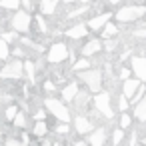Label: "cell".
<instances>
[{
  "label": "cell",
  "mask_w": 146,
  "mask_h": 146,
  "mask_svg": "<svg viewBox=\"0 0 146 146\" xmlns=\"http://www.w3.org/2000/svg\"><path fill=\"white\" fill-rule=\"evenodd\" d=\"M144 14H146L144 6H126V8H120L116 12V20L118 22H134Z\"/></svg>",
  "instance_id": "cell-1"
},
{
  "label": "cell",
  "mask_w": 146,
  "mask_h": 146,
  "mask_svg": "<svg viewBox=\"0 0 146 146\" xmlns=\"http://www.w3.org/2000/svg\"><path fill=\"white\" fill-rule=\"evenodd\" d=\"M44 106H46V110L52 112L58 120H62V122H70V112H68V108H66L60 100H56V98H46Z\"/></svg>",
  "instance_id": "cell-2"
},
{
  "label": "cell",
  "mask_w": 146,
  "mask_h": 146,
  "mask_svg": "<svg viewBox=\"0 0 146 146\" xmlns=\"http://www.w3.org/2000/svg\"><path fill=\"white\" fill-rule=\"evenodd\" d=\"M80 72H82V70H80ZM80 80L86 82L92 92H98V90L102 88V72H100V70H88V68H86V70L80 74Z\"/></svg>",
  "instance_id": "cell-3"
},
{
  "label": "cell",
  "mask_w": 146,
  "mask_h": 146,
  "mask_svg": "<svg viewBox=\"0 0 146 146\" xmlns=\"http://www.w3.org/2000/svg\"><path fill=\"white\" fill-rule=\"evenodd\" d=\"M94 104H96L98 112H102L104 118H112V116H114V114H112V108H110V94H108V92H100V90H98V94H96V98H94Z\"/></svg>",
  "instance_id": "cell-4"
},
{
  "label": "cell",
  "mask_w": 146,
  "mask_h": 146,
  "mask_svg": "<svg viewBox=\"0 0 146 146\" xmlns=\"http://www.w3.org/2000/svg\"><path fill=\"white\" fill-rule=\"evenodd\" d=\"M68 56H70V50H68L62 42L52 44L50 50H48V60H50V62H62V60H66Z\"/></svg>",
  "instance_id": "cell-5"
},
{
  "label": "cell",
  "mask_w": 146,
  "mask_h": 146,
  "mask_svg": "<svg viewBox=\"0 0 146 146\" xmlns=\"http://www.w3.org/2000/svg\"><path fill=\"white\" fill-rule=\"evenodd\" d=\"M24 70V64L20 60H12L10 64H6L2 70H0V76L2 78H20Z\"/></svg>",
  "instance_id": "cell-6"
},
{
  "label": "cell",
  "mask_w": 146,
  "mask_h": 146,
  "mask_svg": "<svg viewBox=\"0 0 146 146\" xmlns=\"http://www.w3.org/2000/svg\"><path fill=\"white\" fill-rule=\"evenodd\" d=\"M12 26L14 30H20V32H26L30 28V14L26 10H20L12 16Z\"/></svg>",
  "instance_id": "cell-7"
},
{
  "label": "cell",
  "mask_w": 146,
  "mask_h": 146,
  "mask_svg": "<svg viewBox=\"0 0 146 146\" xmlns=\"http://www.w3.org/2000/svg\"><path fill=\"white\" fill-rule=\"evenodd\" d=\"M130 68H132V72L136 74L138 80H146V58L134 56L130 60Z\"/></svg>",
  "instance_id": "cell-8"
},
{
  "label": "cell",
  "mask_w": 146,
  "mask_h": 146,
  "mask_svg": "<svg viewBox=\"0 0 146 146\" xmlns=\"http://www.w3.org/2000/svg\"><path fill=\"white\" fill-rule=\"evenodd\" d=\"M140 86V80L138 78H124V88H122V92H124V96L126 98H130L134 92H136V88Z\"/></svg>",
  "instance_id": "cell-9"
},
{
  "label": "cell",
  "mask_w": 146,
  "mask_h": 146,
  "mask_svg": "<svg viewBox=\"0 0 146 146\" xmlns=\"http://www.w3.org/2000/svg\"><path fill=\"white\" fill-rule=\"evenodd\" d=\"M74 124H76V132H78V134H88V132L92 130V122H90L88 118H84V116H78V118L74 120Z\"/></svg>",
  "instance_id": "cell-10"
},
{
  "label": "cell",
  "mask_w": 146,
  "mask_h": 146,
  "mask_svg": "<svg viewBox=\"0 0 146 146\" xmlns=\"http://www.w3.org/2000/svg\"><path fill=\"white\" fill-rule=\"evenodd\" d=\"M134 106H136V108H134V114H136V118L144 122V120H146V92L142 94V98H140V100H138Z\"/></svg>",
  "instance_id": "cell-11"
},
{
  "label": "cell",
  "mask_w": 146,
  "mask_h": 146,
  "mask_svg": "<svg viewBox=\"0 0 146 146\" xmlns=\"http://www.w3.org/2000/svg\"><path fill=\"white\" fill-rule=\"evenodd\" d=\"M98 50H102V42H100V40H90L80 52H82V56H92V54H96Z\"/></svg>",
  "instance_id": "cell-12"
},
{
  "label": "cell",
  "mask_w": 146,
  "mask_h": 146,
  "mask_svg": "<svg viewBox=\"0 0 146 146\" xmlns=\"http://www.w3.org/2000/svg\"><path fill=\"white\" fill-rule=\"evenodd\" d=\"M108 18H110V14H98V16H94V18L88 22V28L98 30V28H102V26L108 22Z\"/></svg>",
  "instance_id": "cell-13"
},
{
  "label": "cell",
  "mask_w": 146,
  "mask_h": 146,
  "mask_svg": "<svg viewBox=\"0 0 146 146\" xmlns=\"http://www.w3.org/2000/svg\"><path fill=\"white\" fill-rule=\"evenodd\" d=\"M104 142H106V130H104V128H98V130L90 136V144H92V146H102Z\"/></svg>",
  "instance_id": "cell-14"
},
{
  "label": "cell",
  "mask_w": 146,
  "mask_h": 146,
  "mask_svg": "<svg viewBox=\"0 0 146 146\" xmlns=\"http://www.w3.org/2000/svg\"><path fill=\"white\" fill-rule=\"evenodd\" d=\"M58 2H60V0H40V10L44 14H54Z\"/></svg>",
  "instance_id": "cell-15"
},
{
  "label": "cell",
  "mask_w": 146,
  "mask_h": 146,
  "mask_svg": "<svg viewBox=\"0 0 146 146\" xmlns=\"http://www.w3.org/2000/svg\"><path fill=\"white\" fill-rule=\"evenodd\" d=\"M76 92H78V84H76V82H70V84L62 90V98H64L66 102H72V98H74Z\"/></svg>",
  "instance_id": "cell-16"
},
{
  "label": "cell",
  "mask_w": 146,
  "mask_h": 146,
  "mask_svg": "<svg viewBox=\"0 0 146 146\" xmlns=\"http://www.w3.org/2000/svg\"><path fill=\"white\" fill-rule=\"evenodd\" d=\"M86 26L84 24H78V26H74V28H70L68 32H66V36L68 38H82V36H86Z\"/></svg>",
  "instance_id": "cell-17"
},
{
  "label": "cell",
  "mask_w": 146,
  "mask_h": 146,
  "mask_svg": "<svg viewBox=\"0 0 146 146\" xmlns=\"http://www.w3.org/2000/svg\"><path fill=\"white\" fill-rule=\"evenodd\" d=\"M88 100H90V96H88L86 92H80V90H78V92L74 94V98H72V102H74V104H76L78 108L86 106V104H88Z\"/></svg>",
  "instance_id": "cell-18"
},
{
  "label": "cell",
  "mask_w": 146,
  "mask_h": 146,
  "mask_svg": "<svg viewBox=\"0 0 146 146\" xmlns=\"http://www.w3.org/2000/svg\"><path fill=\"white\" fill-rule=\"evenodd\" d=\"M102 28H104V30H102V36H104V38H112L114 34H118V28H116L114 24H110V22H106Z\"/></svg>",
  "instance_id": "cell-19"
},
{
  "label": "cell",
  "mask_w": 146,
  "mask_h": 146,
  "mask_svg": "<svg viewBox=\"0 0 146 146\" xmlns=\"http://www.w3.org/2000/svg\"><path fill=\"white\" fill-rule=\"evenodd\" d=\"M32 132H34V136H44V134L48 132V128H46V124H44L42 120H38V122L34 124V130H32Z\"/></svg>",
  "instance_id": "cell-20"
},
{
  "label": "cell",
  "mask_w": 146,
  "mask_h": 146,
  "mask_svg": "<svg viewBox=\"0 0 146 146\" xmlns=\"http://www.w3.org/2000/svg\"><path fill=\"white\" fill-rule=\"evenodd\" d=\"M0 6L8 8V10H16L20 6V0H0Z\"/></svg>",
  "instance_id": "cell-21"
},
{
  "label": "cell",
  "mask_w": 146,
  "mask_h": 146,
  "mask_svg": "<svg viewBox=\"0 0 146 146\" xmlns=\"http://www.w3.org/2000/svg\"><path fill=\"white\" fill-rule=\"evenodd\" d=\"M12 122H14V126L22 128V126L26 124V118H24V114H22V112H16V114H14V118H12Z\"/></svg>",
  "instance_id": "cell-22"
},
{
  "label": "cell",
  "mask_w": 146,
  "mask_h": 146,
  "mask_svg": "<svg viewBox=\"0 0 146 146\" xmlns=\"http://www.w3.org/2000/svg\"><path fill=\"white\" fill-rule=\"evenodd\" d=\"M8 44H6V40H2V38H0V60H4L6 56H8Z\"/></svg>",
  "instance_id": "cell-23"
},
{
  "label": "cell",
  "mask_w": 146,
  "mask_h": 146,
  "mask_svg": "<svg viewBox=\"0 0 146 146\" xmlns=\"http://www.w3.org/2000/svg\"><path fill=\"white\" fill-rule=\"evenodd\" d=\"M88 66H90V62H88V60H86V58H82V60H78V62H76V64H74V66H72V68H74V70H78V72H80V70H86V68H88Z\"/></svg>",
  "instance_id": "cell-24"
},
{
  "label": "cell",
  "mask_w": 146,
  "mask_h": 146,
  "mask_svg": "<svg viewBox=\"0 0 146 146\" xmlns=\"http://www.w3.org/2000/svg\"><path fill=\"white\" fill-rule=\"evenodd\" d=\"M24 68H26V72H28L30 82H34V68H36V66H34L32 62H26V64H24Z\"/></svg>",
  "instance_id": "cell-25"
},
{
  "label": "cell",
  "mask_w": 146,
  "mask_h": 146,
  "mask_svg": "<svg viewBox=\"0 0 146 146\" xmlns=\"http://www.w3.org/2000/svg\"><path fill=\"white\" fill-rule=\"evenodd\" d=\"M16 112H18V108H16V106H10V108H6V112H4V118H6V120H12Z\"/></svg>",
  "instance_id": "cell-26"
},
{
  "label": "cell",
  "mask_w": 146,
  "mask_h": 146,
  "mask_svg": "<svg viewBox=\"0 0 146 146\" xmlns=\"http://www.w3.org/2000/svg\"><path fill=\"white\" fill-rule=\"evenodd\" d=\"M122 138H124V132H122V130H114V134H112V142H114V144H120Z\"/></svg>",
  "instance_id": "cell-27"
},
{
  "label": "cell",
  "mask_w": 146,
  "mask_h": 146,
  "mask_svg": "<svg viewBox=\"0 0 146 146\" xmlns=\"http://www.w3.org/2000/svg\"><path fill=\"white\" fill-rule=\"evenodd\" d=\"M130 122H132V118H130L128 114H122V118H120V126H122V128H128Z\"/></svg>",
  "instance_id": "cell-28"
},
{
  "label": "cell",
  "mask_w": 146,
  "mask_h": 146,
  "mask_svg": "<svg viewBox=\"0 0 146 146\" xmlns=\"http://www.w3.org/2000/svg\"><path fill=\"white\" fill-rule=\"evenodd\" d=\"M88 10V6H82V8H78V10H74V12H70L68 14V18H74V16H80V14H84Z\"/></svg>",
  "instance_id": "cell-29"
},
{
  "label": "cell",
  "mask_w": 146,
  "mask_h": 146,
  "mask_svg": "<svg viewBox=\"0 0 146 146\" xmlns=\"http://www.w3.org/2000/svg\"><path fill=\"white\" fill-rule=\"evenodd\" d=\"M128 104H130V102H128V98L122 94V98L118 100V106H120V110H126V108H128Z\"/></svg>",
  "instance_id": "cell-30"
},
{
  "label": "cell",
  "mask_w": 146,
  "mask_h": 146,
  "mask_svg": "<svg viewBox=\"0 0 146 146\" xmlns=\"http://www.w3.org/2000/svg\"><path fill=\"white\" fill-rule=\"evenodd\" d=\"M56 132H58V134H66V132H68V122H64V124H60V126L56 128Z\"/></svg>",
  "instance_id": "cell-31"
},
{
  "label": "cell",
  "mask_w": 146,
  "mask_h": 146,
  "mask_svg": "<svg viewBox=\"0 0 146 146\" xmlns=\"http://www.w3.org/2000/svg\"><path fill=\"white\" fill-rule=\"evenodd\" d=\"M36 22H38V26H40V32H46V24H44L42 16H36Z\"/></svg>",
  "instance_id": "cell-32"
},
{
  "label": "cell",
  "mask_w": 146,
  "mask_h": 146,
  "mask_svg": "<svg viewBox=\"0 0 146 146\" xmlns=\"http://www.w3.org/2000/svg\"><path fill=\"white\" fill-rule=\"evenodd\" d=\"M2 40L12 42V40H14V32H4V34H2Z\"/></svg>",
  "instance_id": "cell-33"
},
{
  "label": "cell",
  "mask_w": 146,
  "mask_h": 146,
  "mask_svg": "<svg viewBox=\"0 0 146 146\" xmlns=\"http://www.w3.org/2000/svg\"><path fill=\"white\" fill-rule=\"evenodd\" d=\"M104 46H106V50H108V52H114V48H116V42H114V40H108Z\"/></svg>",
  "instance_id": "cell-34"
},
{
  "label": "cell",
  "mask_w": 146,
  "mask_h": 146,
  "mask_svg": "<svg viewBox=\"0 0 146 146\" xmlns=\"http://www.w3.org/2000/svg\"><path fill=\"white\" fill-rule=\"evenodd\" d=\"M44 116H46V112H44V110H42V108H40V110H36V112H34V118H36V120H44Z\"/></svg>",
  "instance_id": "cell-35"
},
{
  "label": "cell",
  "mask_w": 146,
  "mask_h": 146,
  "mask_svg": "<svg viewBox=\"0 0 146 146\" xmlns=\"http://www.w3.org/2000/svg\"><path fill=\"white\" fill-rule=\"evenodd\" d=\"M136 38H146V28H140V30H136V32H132Z\"/></svg>",
  "instance_id": "cell-36"
},
{
  "label": "cell",
  "mask_w": 146,
  "mask_h": 146,
  "mask_svg": "<svg viewBox=\"0 0 146 146\" xmlns=\"http://www.w3.org/2000/svg\"><path fill=\"white\" fill-rule=\"evenodd\" d=\"M20 2H22V6L26 8V12H28V10H32V2H30V0H20Z\"/></svg>",
  "instance_id": "cell-37"
},
{
  "label": "cell",
  "mask_w": 146,
  "mask_h": 146,
  "mask_svg": "<svg viewBox=\"0 0 146 146\" xmlns=\"http://www.w3.org/2000/svg\"><path fill=\"white\" fill-rule=\"evenodd\" d=\"M130 76V68H122V72H120V78L124 80V78H128Z\"/></svg>",
  "instance_id": "cell-38"
},
{
  "label": "cell",
  "mask_w": 146,
  "mask_h": 146,
  "mask_svg": "<svg viewBox=\"0 0 146 146\" xmlns=\"http://www.w3.org/2000/svg\"><path fill=\"white\" fill-rule=\"evenodd\" d=\"M44 88H46V90H54V84H52V82H46Z\"/></svg>",
  "instance_id": "cell-39"
},
{
  "label": "cell",
  "mask_w": 146,
  "mask_h": 146,
  "mask_svg": "<svg viewBox=\"0 0 146 146\" xmlns=\"http://www.w3.org/2000/svg\"><path fill=\"white\" fill-rule=\"evenodd\" d=\"M6 144H12V146H16V144H20V142H18V140H12V138H10V140H6Z\"/></svg>",
  "instance_id": "cell-40"
},
{
  "label": "cell",
  "mask_w": 146,
  "mask_h": 146,
  "mask_svg": "<svg viewBox=\"0 0 146 146\" xmlns=\"http://www.w3.org/2000/svg\"><path fill=\"white\" fill-rule=\"evenodd\" d=\"M106 2H110V4H118L120 0H106Z\"/></svg>",
  "instance_id": "cell-41"
},
{
  "label": "cell",
  "mask_w": 146,
  "mask_h": 146,
  "mask_svg": "<svg viewBox=\"0 0 146 146\" xmlns=\"http://www.w3.org/2000/svg\"><path fill=\"white\" fill-rule=\"evenodd\" d=\"M80 2H84V4H88V2H92V0H80Z\"/></svg>",
  "instance_id": "cell-42"
},
{
  "label": "cell",
  "mask_w": 146,
  "mask_h": 146,
  "mask_svg": "<svg viewBox=\"0 0 146 146\" xmlns=\"http://www.w3.org/2000/svg\"><path fill=\"white\" fill-rule=\"evenodd\" d=\"M64 2H66V4H70V2H72V0H64Z\"/></svg>",
  "instance_id": "cell-43"
},
{
  "label": "cell",
  "mask_w": 146,
  "mask_h": 146,
  "mask_svg": "<svg viewBox=\"0 0 146 146\" xmlns=\"http://www.w3.org/2000/svg\"><path fill=\"white\" fill-rule=\"evenodd\" d=\"M142 142H144V144H146V138H144V140H142Z\"/></svg>",
  "instance_id": "cell-44"
}]
</instances>
